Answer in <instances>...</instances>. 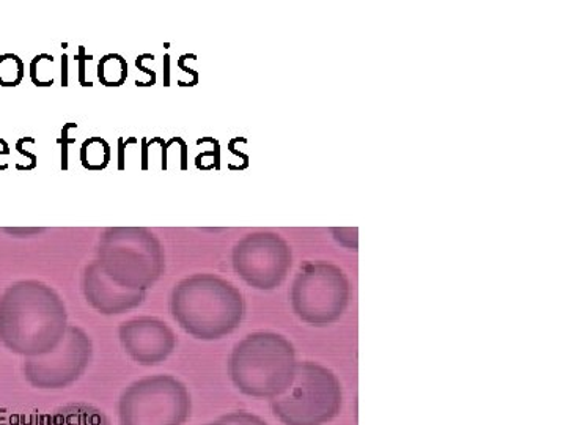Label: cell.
<instances>
[{
	"instance_id": "ba28073f",
	"label": "cell",
	"mask_w": 566,
	"mask_h": 425,
	"mask_svg": "<svg viewBox=\"0 0 566 425\" xmlns=\"http://www.w3.org/2000/svg\"><path fill=\"white\" fill-rule=\"evenodd\" d=\"M122 344L126 353L142 365H158L172 354L177 338L166 323L155 319H139L123 323Z\"/></svg>"
},
{
	"instance_id": "277c9868",
	"label": "cell",
	"mask_w": 566,
	"mask_h": 425,
	"mask_svg": "<svg viewBox=\"0 0 566 425\" xmlns=\"http://www.w3.org/2000/svg\"><path fill=\"white\" fill-rule=\"evenodd\" d=\"M344 390L329 369L315 363L297 364L292 385L271 401L283 425H326L340 415Z\"/></svg>"
},
{
	"instance_id": "7a4b0ae2",
	"label": "cell",
	"mask_w": 566,
	"mask_h": 425,
	"mask_svg": "<svg viewBox=\"0 0 566 425\" xmlns=\"http://www.w3.org/2000/svg\"><path fill=\"white\" fill-rule=\"evenodd\" d=\"M170 308L182 330L203 341L232 333L244 315L240 292L210 274L192 276L182 281L174 290Z\"/></svg>"
},
{
	"instance_id": "6da1fadb",
	"label": "cell",
	"mask_w": 566,
	"mask_h": 425,
	"mask_svg": "<svg viewBox=\"0 0 566 425\" xmlns=\"http://www.w3.org/2000/svg\"><path fill=\"white\" fill-rule=\"evenodd\" d=\"M65 305L50 287L21 282L0 300V341L28 357L43 356L65 338Z\"/></svg>"
},
{
	"instance_id": "8992f818",
	"label": "cell",
	"mask_w": 566,
	"mask_h": 425,
	"mask_svg": "<svg viewBox=\"0 0 566 425\" xmlns=\"http://www.w3.org/2000/svg\"><path fill=\"white\" fill-rule=\"evenodd\" d=\"M348 303V282L337 268L314 265L305 268L293 287V308L304 322H335Z\"/></svg>"
},
{
	"instance_id": "7c38bea8",
	"label": "cell",
	"mask_w": 566,
	"mask_h": 425,
	"mask_svg": "<svg viewBox=\"0 0 566 425\" xmlns=\"http://www.w3.org/2000/svg\"><path fill=\"white\" fill-rule=\"evenodd\" d=\"M221 421L227 425H268L262 417L253 415L251 412H244V410L227 413L221 417Z\"/></svg>"
},
{
	"instance_id": "5bb4252c",
	"label": "cell",
	"mask_w": 566,
	"mask_h": 425,
	"mask_svg": "<svg viewBox=\"0 0 566 425\" xmlns=\"http://www.w3.org/2000/svg\"><path fill=\"white\" fill-rule=\"evenodd\" d=\"M77 61H80V81L82 87H92V82H85V61H92V55H85V48H80V54L76 55Z\"/></svg>"
},
{
	"instance_id": "ffe728a7",
	"label": "cell",
	"mask_w": 566,
	"mask_h": 425,
	"mask_svg": "<svg viewBox=\"0 0 566 425\" xmlns=\"http://www.w3.org/2000/svg\"><path fill=\"white\" fill-rule=\"evenodd\" d=\"M178 65H180V69L185 70L186 73H191L193 76V81H199V76H197L196 71L186 69L185 66V55H181L180 61H178Z\"/></svg>"
},
{
	"instance_id": "4fadbf2b",
	"label": "cell",
	"mask_w": 566,
	"mask_h": 425,
	"mask_svg": "<svg viewBox=\"0 0 566 425\" xmlns=\"http://www.w3.org/2000/svg\"><path fill=\"white\" fill-rule=\"evenodd\" d=\"M77 128L76 123H69V125L63 126L62 137L59 139V144L62 145V169H69V145L74 144L76 139H70L69 129Z\"/></svg>"
},
{
	"instance_id": "44dd1931",
	"label": "cell",
	"mask_w": 566,
	"mask_h": 425,
	"mask_svg": "<svg viewBox=\"0 0 566 425\" xmlns=\"http://www.w3.org/2000/svg\"><path fill=\"white\" fill-rule=\"evenodd\" d=\"M205 425H227L226 423H222L221 419L216 421V423L205 424Z\"/></svg>"
},
{
	"instance_id": "9a60e30c",
	"label": "cell",
	"mask_w": 566,
	"mask_h": 425,
	"mask_svg": "<svg viewBox=\"0 0 566 425\" xmlns=\"http://www.w3.org/2000/svg\"><path fill=\"white\" fill-rule=\"evenodd\" d=\"M170 85V58L166 55L164 58V87H169Z\"/></svg>"
},
{
	"instance_id": "8fae6325",
	"label": "cell",
	"mask_w": 566,
	"mask_h": 425,
	"mask_svg": "<svg viewBox=\"0 0 566 425\" xmlns=\"http://www.w3.org/2000/svg\"><path fill=\"white\" fill-rule=\"evenodd\" d=\"M44 425H111L102 410L88 404H70L55 410Z\"/></svg>"
},
{
	"instance_id": "5b68a950",
	"label": "cell",
	"mask_w": 566,
	"mask_h": 425,
	"mask_svg": "<svg viewBox=\"0 0 566 425\" xmlns=\"http://www.w3.org/2000/svg\"><path fill=\"white\" fill-rule=\"evenodd\" d=\"M191 412L188 387L172 375L145 376L118 398L120 425H185Z\"/></svg>"
},
{
	"instance_id": "ac0fdd59",
	"label": "cell",
	"mask_w": 566,
	"mask_h": 425,
	"mask_svg": "<svg viewBox=\"0 0 566 425\" xmlns=\"http://www.w3.org/2000/svg\"><path fill=\"white\" fill-rule=\"evenodd\" d=\"M136 66L137 69H139L140 71H144L145 74H148V76L151 77V81L153 82H156V73L155 71L153 70H148V69H145L144 65H142V55L140 58H137V61H136Z\"/></svg>"
},
{
	"instance_id": "30bf717a",
	"label": "cell",
	"mask_w": 566,
	"mask_h": 425,
	"mask_svg": "<svg viewBox=\"0 0 566 425\" xmlns=\"http://www.w3.org/2000/svg\"><path fill=\"white\" fill-rule=\"evenodd\" d=\"M84 292L93 308L103 314H122L136 308L144 300V293L132 292L122 287L112 286L106 276L93 265L84 276Z\"/></svg>"
},
{
	"instance_id": "3957f363",
	"label": "cell",
	"mask_w": 566,
	"mask_h": 425,
	"mask_svg": "<svg viewBox=\"0 0 566 425\" xmlns=\"http://www.w3.org/2000/svg\"><path fill=\"white\" fill-rule=\"evenodd\" d=\"M296 367V354L286 339L259 333L234 346L229 375L241 394L273 401L292 385Z\"/></svg>"
},
{
	"instance_id": "52a82bcc",
	"label": "cell",
	"mask_w": 566,
	"mask_h": 425,
	"mask_svg": "<svg viewBox=\"0 0 566 425\" xmlns=\"http://www.w3.org/2000/svg\"><path fill=\"white\" fill-rule=\"evenodd\" d=\"M91 360V339L80 328L70 326L61 346L25 361L24 376L36 390H65L84 375Z\"/></svg>"
},
{
	"instance_id": "d6986e66",
	"label": "cell",
	"mask_w": 566,
	"mask_h": 425,
	"mask_svg": "<svg viewBox=\"0 0 566 425\" xmlns=\"http://www.w3.org/2000/svg\"><path fill=\"white\" fill-rule=\"evenodd\" d=\"M118 145H120V163H118V169H125V141H118Z\"/></svg>"
},
{
	"instance_id": "9c48e42d",
	"label": "cell",
	"mask_w": 566,
	"mask_h": 425,
	"mask_svg": "<svg viewBox=\"0 0 566 425\" xmlns=\"http://www.w3.org/2000/svg\"><path fill=\"white\" fill-rule=\"evenodd\" d=\"M290 265L289 251L274 243L249 245L234 253V268L255 289L270 290L277 287L285 278Z\"/></svg>"
},
{
	"instance_id": "e0dca14e",
	"label": "cell",
	"mask_w": 566,
	"mask_h": 425,
	"mask_svg": "<svg viewBox=\"0 0 566 425\" xmlns=\"http://www.w3.org/2000/svg\"><path fill=\"white\" fill-rule=\"evenodd\" d=\"M22 139L18 141V144H17V148H18V152L21 153V155H24V156H28V158H31L32 159V164H31V169H35L36 167V156L35 155H32V153H29V152H25L24 148H22Z\"/></svg>"
},
{
	"instance_id": "2e32d148",
	"label": "cell",
	"mask_w": 566,
	"mask_h": 425,
	"mask_svg": "<svg viewBox=\"0 0 566 425\" xmlns=\"http://www.w3.org/2000/svg\"><path fill=\"white\" fill-rule=\"evenodd\" d=\"M62 85H69V58L65 54L62 55Z\"/></svg>"
}]
</instances>
